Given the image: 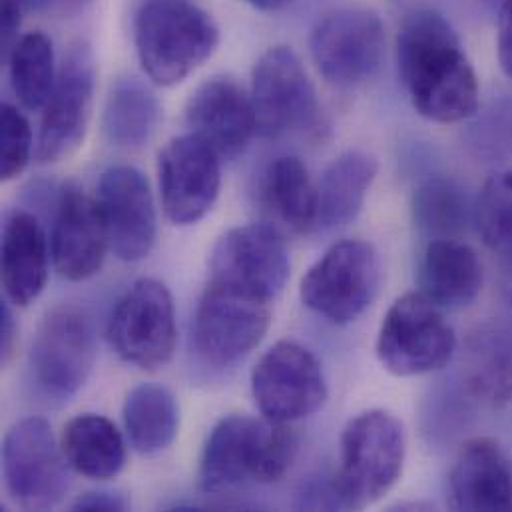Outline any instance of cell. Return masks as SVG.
Listing matches in <instances>:
<instances>
[{"label":"cell","mask_w":512,"mask_h":512,"mask_svg":"<svg viewBox=\"0 0 512 512\" xmlns=\"http://www.w3.org/2000/svg\"><path fill=\"white\" fill-rule=\"evenodd\" d=\"M497 50H499L501 68L512 80V0H503V6H501Z\"/></svg>","instance_id":"34"},{"label":"cell","mask_w":512,"mask_h":512,"mask_svg":"<svg viewBox=\"0 0 512 512\" xmlns=\"http://www.w3.org/2000/svg\"><path fill=\"white\" fill-rule=\"evenodd\" d=\"M160 120V102L152 88L136 76L118 78L106 98L102 130L106 140L124 150L150 142Z\"/></svg>","instance_id":"27"},{"label":"cell","mask_w":512,"mask_h":512,"mask_svg":"<svg viewBox=\"0 0 512 512\" xmlns=\"http://www.w3.org/2000/svg\"><path fill=\"white\" fill-rule=\"evenodd\" d=\"M24 12H36L44 16H70L78 12L88 0H14Z\"/></svg>","instance_id":"35"},{"label":"cell","mask_w":512,"mask_h":512,"mask_svg":"<svg viewBox=\"0 0 512 512\" xmlns=\"http://www.w3.org/2000/svg\"><path fill=\"white\" fill-rule=\"evenodd\" d=\"M291 271L283 236L267 224H248L228 230L210 257V281L273 303Z\"/></svg>","instance_id":"14"},{"label":"cell","mask_w":512,"mask_h":512,"mask_svg":"<svg viewBox=\"0 0 512 512\" xmlns=\"http://www.w3.org/2000/svg\"><path fill=\"white\" fill-rule=\"evenodd\" d=\"M485 271L479 254L459 238L431 240L419 263L421 293L441 309H463L481 295Z\"/></svg>","instance_id":"21"},{"label":"cell","mask_w":512,"mask_h":512,"mask_svg":"<svg viewBox=\"0 0 512 512\" xmlns=\"http://www.w3.org/2000/svg\"><path fill=\"white\" fill-rule=\"evenodd\" d=\"M261 202L267 212L293 234L317 224V186L299 158H275L261 178Z\"/></svg>","instance_id":"25"},{"label":"cell","mask_w":512,"mask_h":512,"mask_svg":"<svg viewBox=\"0 0 512 512\" xmlns=\"http://www.w3.org/2000/svg\"><path fill=\"white\" fill-rule=\"evenodd\" d=\"M449 505L455 511H512V469L493 439L469 441L449 473Z\"/></svg>","instance_id":"20"},{"label":"cell","mask_w":512,"mask_h":512,"mask_svg":"<svg viewBox=\"0 0 512 512\" xmlns=\"http://www.w3.org/2000/svg\"><path fill=\"white\" fill-rule=\"evenodd\" d=\"M122 419L134 451L152 457L164 453L176 441L180 429V407L168 387L142 383L128 393Z\"/></svg>","instance_id":"26"},{"label":"cell","mask_w":512,"mask_h":512,"mask_svg":"<svg viewBox=\"0 0 512 512\" xmlns=\"http://www.w3.org/2000/svg\"><path fill=\"white\" fill-rule=\"evenodd\" d=\"M96 202L114 256L122 261L150 256L156 244L158 218L146 176L134 166H110L100 176Z\"/></svg>","instance_id":"17"},{"label":"cell","mask_w":512,"mask_h":512,"mask_svg":"<svg viewBox=\"0 0 512 512\" xmlns=\"http://www.w3.org/2000/svg\"><path fill=\"white\" fill-rule=\"evenodd\" d=\"M126 509H128V499L114 491H90V493L78 497L72 505V511L84 512H120L126 511Z\"/></svg>","instance_id":"33"},{"label":"cell","mask_w":512,"mask_h":512,"mask_svg":"<svg viewBox=\"0 0 512 512\" xmlns=\"http://www.w3.org/2000/svg\"><path fill=\"white\" fill-rule=\"evenodd\" d=\"M32 158V130L24 114L12 106L2 104L0 114V172L2 180L18 178Z\"/></svg>","instance_id":"31"},{"label":"cell","mask_w":512,"mask_h":512,"mask_svg":"<svg viewBox=\"0 0 512 512\" xmlns=\"http://www.w3.org/2000/svg\"><path fill=\"white\" fill-rule=\"evenodd\" d=\"M6 56L14 96L30 112L44 108L58 78L52 40L44 32H28Z\"/></svg>","instance_id":"28"},{"label":"cell","mask_w":512,"mask_h":512,"mask_svg":"<svg viewBox=\"0 0 512 512\" xmlns=\"http://www.w3.org/2000/svg\"><path fill=\"white\" fill-rule=\"evenodd\" d=\"M475 204L465 190L445 178H433L421 184L413 196V218L429 240H447L463 234L473 222Z\"/></svg>","instance_id":"29"},{"label":"cell","mask_w":512,"mask_h":512,"mask_svg":"<svg viewBox=\"0 0 512 512\" xmlns=\"http://www.w3.org/2000/svg\"><path fill=\"white\" fill-rule=\"evenodd\" d=\"M62 453L72 471L92 481H108L126 465V443L118 427L94 413L70 419L60 439Z\"/></svg>","instance_id":"24"},{"label":"cell","mask_w":512,"mask_h":512,"mask_svg":"<svg viewBox=\"0 0 512 512\" xmlns=\"http://www.w3.org/2000/svg\"><path fill=\"white\" fill-rule=\"evenodd\" d=\"M269 325L271 303L210 281L194 319L196 353L214 369L236 367L261 343Z\"/></svg>","instance_id":"10"},{"label":"cell","mask_w":512,"mask_h":512,"mask_svg":"<svg viewBox=\"0 0 512 512\" xmlns=\"http://www.w3.org/2000/svg\"><path fill=\"white\" fill-rule=\"evenodd\" d=\"M381 257L363 240L331 246L301 279V301L337 325L357 321L381 287Z\"/></svg>","instance_id":"7"},{"label":"cell","mask_w":512,"mask_h":512,"mask_svg":"<svg viewBox=\"0 0 512 512\" xmlns=\"http://www.w3.org/2000/svg\"><path fill=\"white\" fill-rule=\"evenodd\" d=\"M186 122L190 132L210 144L222 160L244 154L257 132L252 94L226 76H214L192 92Z\"/></svg>","instance_id":"18"},{"label":"cell","mask_w":512,"mask_h":512,"mask_svg":"<svg viewBox=\"0 0 512 512\" xmlns=\"http://www.w3.org/2000/svg\"><path fill=\"white\" fill-rule=\"evenodd\" d=\"M222 158L196 134L172 138L158 158L160 194L174 226H192L208 216L222 188Z\"/></svg>","instance_id":"16"},{"label":"cell","mask_w":512,"mask_h":512,"mask_svg":"<svg viewBox=\"0 0 512 512\" xmlns=\"http://www.w3.org/2000/svg\"><path fill=\"white\" fill-rule=\"evenodd\" d=\"M0 349H2V363H8L12 353H14V345H16V321H14V313L10 309V301L2 303V311H0Z\"/></svg>","instance_id":"36"},{"label":"cell","mask_w":512,"mask_h":512,"mask_svg":"<svg viewBox=\"0 0 512 512\" xmlns=\"http://www.w3.org/2000/svg\"><path fill=\"white\" fill-rule=\"evenodd\" d=\"M96 363V335L84 311L60 305L40 321L30 371L36 387L50 401H68L88 381Z\"/></svg>","instance_id":"11"},{"label":"cell","mask_w":512,"mask_h":512,"mask_svg":"<svg viewBox=\"0 0 512 512\" xmlns=\"http://www.w3.org/2000/svg\"><path fill=\"white\" fill-rule=\"evenodd\" d=\"M70 465L52 427L40 417L18 421L4 437L2 477L8 497L24 511H50L70 491Z\"/></svg>","instance_id":"8"},{"label":"cell","mask_w":512,"mask_h":512,"mask_svg":"<svg viewBox=\"0 0 512 512\" xmlns=\"http://www.w3.org/2000/svg\"><path fill=\"white\" fill-rule=\"evenodd\" d=\"M297 435L291 423L230 415L210 433L198 481L206 493H226L246 481L261 485L285 477L297 457Z\"/></svg>","instance_id":"2"},{"label":"cell","mask_w":512,"mask_h":512,"mask_svg":"<svg viewBox=\"0 0 512 512\" xmlns=\"http://www.w3.org/2000/svg\"><path fill=\"white\" fill-rule=\"evenodd\" d=\"M473 222L493 252L512 259V170L485 182L475 202Z\"/></svg>","instance_id":"30"},{"label":"cell","mask_w":512,"mask_h":512,"mask_svg":"<svg viewBox=\"0 0 512 512\" xmlns=\"http://www.w3.org/2000/svg\"><path fill=\"white\" fill-rule=\"evenodd\" d=\"M246 2H250L254 8L263 12H279L291 4V0H246Z\"/></svg>","instance_id":"37"},{"label":"cell","mask_w":512,"mask_h":512,"mask_svg":"<svg viewBox=\"0 0 512 512\" xmlns=\"http://www.w3.org/2000/svg\"><path fill=\"white\" fill-rule=\"evenodd\" d=\"M116 355L138 369L166 367L178 345L176 305L166 283L144 277L116 301L106 329Z\"/></svg>","instance_id":"6"},{"label":"cell","mask_w":512,"mask_h":512,"mask_svg":"<svg viewBox=\"0 0 512 512\" xmlns=\"http://www.w3.org/2000/svg\"><path fill=\"white\" fill-rule=\"evenodd\" d=\"M96 86L94 56L86 42H74L60 68L54 90L44 106L36 160L54 164L68 158L84 142L92 116Z\"/></svg>","instance_id":"15"},{"label":"cell","mask_w":512,"mask_h":512,"mask_svg":"<svg viewBox=\"0 0 512 512\" xmlns=\"http://www.w3.org/2000/svg\"><path fill=\"white\" fill-rule=\"evenodd\" d=\"M297 499H299L297 501L299 509H311V511L345 509L335 477H311L307 483H303Z\"/></svg>","instance_id":"32"},{"label":"cell","mask_w":512,"mask_h":512,"mask_svg":"<svg viewBox=\"0 0 512 512\" xmlns=\"http://www.w3.org/2000/svg\"><path fill=\"white\" fill-rule=\"evenodd\" d=\"M377 170L375 156L361 150L335 158L317 186V224L327 230L351 224L365 206Z\"/></svg>","instance_id":"23"},{"label":"cell","mask_w":512,"mask_h":512,"mask_svg":"<svg viewBox=\"0 0 512 512\" xmlns=\"http://www.w3.org/2000/svg\"><path fill=\"white\" fill-rule=\"evenodd\" d=\"M405 455V427L393 413L371 409L353 417L341 433L335 475L345 511L379 503L401 479Z\"/></svg>","instance_id":"4"},{"label":"cell","mask_w":512,"mask_h":512,"mask_svg":"<svg viewBox=\"0 0 512 512\" xmlns=\"http://www.w3.org/2000/svg\"><path fill=\"white\" fill-rule=\"evenodd\" d=\"M375 349L389 373L417 377L447 367L455 355L457 337L441 307L421 291H413L387 309Z\"/></svg>","instance_id":"5"},{"label":"cell","mask_w":512,"mask_h":512,"mask_svg":"<svg viewBox=\"0 0 512 512\" xmlns=\"http://www.w3.org/2000/svg\"><path fill=\"white\" fill-rule=\"evenodd\" d=\"M108 238L98 210L82 188L66 184L60 190L52 228V257L58 273L68 281L96 275L104 263Z\"/></svg>","instance_id":"19"},{"label":"cell","mask_w":512,"mask_h":512,"mask_svg":"<svg viewBox=\"0 0 512 512\" xmlns=\"http://www.w3.org/2000/svg\"><path fill=\"white\" fill-rule=\"evenodd\" d=\"M48 240L36 216L12 212L2 230V287L12 305H30L48 279Z\"/></svg>","instance_id":"22"},{"label":"cell","mask_w":512,"mask_h":512,"mask_svg":"<svg viewBox=\"0 0 512 512\" xmlns=\"http://www.w3.org/2000/svg\"><path fill=\"white\" fill-rule=\"evenodd\" d=\"M309 50L327 84L341 90L359 88L373 80L383 64L385 26L369 8H337L313 26Z\"/></svg>","instance_id":"9"},{"label":"cell","mask_w":512,"mask_h":512,"mask_svg":"<svg viewBox=\"0 0 512 512\" xmlns=\"http://www.w3.org/2000/svg\"><path fill=\"white\" fill-rule=\"evenodd\" d=\"M134 44L148 78L176 86L216 52L220 30L194 0H142L134 16Z\"/></svg>","instance_id":"3"},{"label":"cell","mask_w":512,"mask_h":512,"mask_svg":"<svg viewBox=\"0 0 512 512\" xmlns=\"http://www.w3.org/2000/svg\"><path fill=\"white\" fill-rule=\"evenodd\" d=\"M401 82L415 110L439 124L479 112V80L453 26L433 10L409 14L397 36Z\"/></svg>","instance_id":"1"},{"label":"cell","mask_w":512,"mask_h":512,"mask_svg":"<svg viewBox=\"0 0 512 512\" xmlns=\"http://www.w3.org/2000/svg\"><path fill=\"white\" fill-rule=\"evenodd\" d=\"M252 102L257 134L267 140L303 132L319 118L315 88L299 56L287 46H273L257 60Z\"/></svg>","instance_id":"12"},{"label":"cell","mask_w":512,"mask_h":512,"mask_svg":"<svg viewBox=\"0 0 512 512\" xmlns=\"http://www.w3.org/2000/svg\"><path fill=\"white\" fill-rule=\"evenodd\" d=\"M252 393L263 417L295 423L325 405L327 383L321 363L307 347L279 341L257 361Z\"/></svg>","instance_id":"13"}]
</instances>
